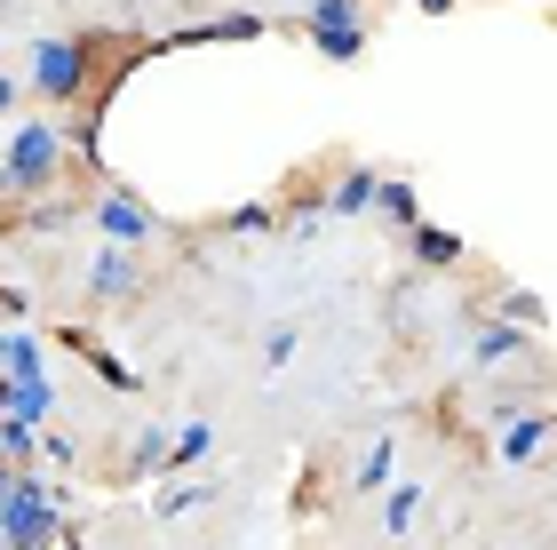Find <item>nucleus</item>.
I'll return each instance as SVG.
<instances>
[{"mask_svg":"<svg viewBox=\"0 0 557 550\" xmlns=\"http://www.w3.org/2000/svg\"><path fill=\"white\" fill-rule=\"evenodd\" d=\"M72 129H57V112H40V120H16L9 136H0V199H48L64 176H72Z\"/></svg>","mask_w":557,"mask_h":550,"instance_id":"nucleus-1","label":"nucleus"},{"mask_svg":"<svg viewBox=\"0 0 557 550\" xmlns=\"http://www.w3.org/2000/svg\"><path fill=\"white\" fill-rule=\"evenodd\" d=\"M72 527V494L57 487V470L16 463V479L0 487V550H57Z\"/></svg>","mask_w":557,"mask_h":550,"instance_id":"nucleus-2","label":"nucleus"},{"mask_svg":"<svg viewBox=\"0 0 557 550\" xmlns=\"http://www.w3.org/2000/svg\"><path fill=\"white\" fill-rule=\"evenodd\" d=\"M96 57H104V40L88 33H40L33 40V72H24V96H40V105H81L96 88Z\"/></svg>","mask_w":557,"mask_h":550,"instance_id":"nucleus-3","label":"nucleus"},{"mask_svg":"<svg viewBox=\"0 0 557 550\" xmlns=\"http://www.w3.org/2000/svg\"><path fill=\"white\" fill-rule=\"evenodd\" d=\"M302 33H311V48H319L326 64H359L367 9H359V0H302Z\"/></svg>","mask_w":557,"mask_h":550,"instance_id":"nucleus-4","label":"nucleus"},{"mask_svg":"<svg viewBox=\"0 0 557 550\" xmlns=\"http://www.w3.org/2000/svg\"><path fill=\"white\" fill-rule=\"evenodd\" d=\"M88 223L104 232V247H128V256H136L144 240H160V216H151L136 192H96L88 199Z\"/></svg>","mask_w":557,"mask_h":550,"instance_id":"nucleus-5","label":"nucleus"},{"mask_svg":"<svg viewBox=\"0 0 557 550\" xmlns=\"http://www.w3.org/2000/svg\"><path fill=\"white\" fill-rule=\"evenodd\" d=\"M136 288H144V264L128 256V247H96L88 256V295L96 304H128Z\"/></svg>","mask_w":557,"mask_h":550,"instance_id":"nucleus-6","label":"nucleus"},{"mask_svg":"<svg viewBox=\"0 0 557 550\" xmlns=\"http://www.w3.org/2000/svg\"><path fill=\"white\" fill-rule=\"evenodd\" d=\"M542 447H549L542 407H525V415H510V423H494V455L510 463V470H534V463H542Z\"/></svg>","mask_w":557,"mask_h":550,"instance_id":"nucleus-7","label":"nucleus"},{"mask_svg":"<svg viewBox=\"0 0 557 550\" xmlns=\"http://www.w3.org/2000/svg\"><path fill=\"white\" fill-rule=\"evenodd\" d=\"M534 352V328H518V319H486V328L470 335V367H510Z\"/></svg>","mask_w":557,"mask_h":550,"instance_id":"nucleus-8","label":"nucleus"},{"mask_svg":"<svg viewBox=\"0 0 557 550\" xmlns=\"http://www.w3.org/2000/svg\"><path fill=\"white\" fill-rule=\"evenodd\" d=\"M271 24L256 16V9H232V16H208V24H184L175 33V48H223V40H263Z\"/></svg>","mask_w":557,"mask_h":550,"instance_id":"nucleus-9","label":"nucleus"},{"mask_svg":"<svg viewBox=\"0 0 557 550\" xmlns=\"http://www.w3.org/2000/svg\"><path fill=\"white\" fill-rule=\"evenodd\" d=\"M343 487H350V494H383V487H398V439H367Z\"/></svg>","mask_w":557,"mask_h":550,"instance_id":"nucleus-10","label":"nucleus"},{"mask_svg":"<svg viewBox=\"0 0 557 550\" xmlns=\"http://www.w3.org/2000/svg\"><path fill=\"white\" fill-rule=\"evenodd\" d=\"M374 184H383L374 168H343L335 184H319V192H326V216H367V208H374Z\"/></svg>","mask_w":557,"mask_h":550,"instance_id":"nucleus-11","label":"nucleus"},{"mask_svg":"<svg viewBox=\"0 0 557 550\" xmlns=\"http://www.w3.org/2000/svg\"><path fill=\"white\" fill-rule=\"evenodd\" d=\"M64 343H72V352H81V359H88L96 375H104V383H112V391H144V375H136L128 359H112V352H104V343H96L88 328H64Z\"/></svg>","mask_w":557,"mask_h":550,"instance_id":"nucleus-12","label":"nucleus"},{"mask_svg":"<svg viewBox=\"0 0 557 550\" xmlns=\"http://www.w3.org/2000/svg\"><path fill=\"white\" fill-rule=\"evenodd\" d=\"M367 216H383V223H398V232H414V223H422V192L407 184V176H383V184H374V208Z\"/></svg>","mask_w":557,"mask_h":550,"instance_id":"nucleus-13","label":"nucleus"},{"mask_svg":"<svg viewBox=\"0 0 557 550\" xmlns=\"http://www.w3.org/2000/svg\"><path fill=\"white\" fill-rule=\"evenodd\" d=\"M9 415L16 423H57V375H16V399H9Z\"/></svg>","mask_w":557,"mask_h":550,"instance_id":"nucleus-14","label":"nucleus"},{"mask_svg":"<svg viewBox=\"0 0 557 550\" xmlns=\"http://www.w3.org/2000/svg\"><path fill=\"white\" fill-rule=\"evenodd\" d=\"M215 455V423H184V431H168V470H175V479H184V470H199V463H208Z\"/></svg>","mask_w":557,"mask_h":550,"instance_id":"nucleus-15","label":"nucleus"},{"mask_svg":"<svg viewBox=\"0 0 557 550\" xmlns=\"http://www.w3.org/2000/svg\"><path fill=\"white\" fill-rule=\"evenodd\" d=\"M0 375H48V343L33 328H0Z\"/></svg>","mask_w":557,"mask_h":550,"instance_id":"nucleus-16","label":"nucleus"},{"mask_svg":"<svg viewBox=\"0 0 557 550\" xmlns=\"http://www.w3.org/2000/svg\"><path fill=\"white\" fill-rule=\"evenodd\" d=\"M199 503H208V487H199V479H175V470H160V487H151V518H191Z\"/></svg>","mask_w":557,"mask_h":550,"instance_id":"nucleus-17","label":"nucleus"},{"mask_svg":"<svg viewBox=\"0 0 557 550\" xmlns=\"http://www.w3.org/2000/svg\"><path fill=\"white\" fill-rule=\"evenodd\" d=\"M407 247H414V264H422V271H454V264H462V240L438 232V223H414Z\"/></svg>","mask_w":557,"mask_h":550,"instance_id":"nucleus-18","label":"nucleus"},{"mask_svg":"<svg viewBox=\"0 0 557 550\" xmlns=\"http://www.w3.org/2000/svg\"><path fill=\"white\" fill-rule=\"evenodd\" d=\"M33 455H40V470H72V463H81V439H72V423H64V415L33 431Z\"/></svg>","mask_w":557,"mask_h":550,"instance_id":"nucleus-19","label":"nucleus"},{"mask_svg":"<svg viewBox=\"0 0 557 550\" xmlns=\"http://www.w3.org/2000/svg\"><path fill=\"white\" fill-rule=\"evenodd\" d=\"M168 470V431H136L128 439V463H120V479H160Z\"/></svg>","mask_w":557,"mask_h":550,"instance_id":"nucleus-20","label":"nucleus"},{"mask_svg":"<svg viewBox=\"0 0 557 550\" xmlns=\"http://www.w3.org/2000/svg\"><path fill=\"white\" fill-rule=\"evenodd\" d=\"M223 232L232 240H263V232H278V208L271 199H239V208H223Z\"/></svg>","mask_w":557,"mask_h":550,"instance_id":"nucleus-21","label":"nucleus"},{"mask_svg":"<svg viewBox=\"0 0 557 550\" xmlns=\"http://www.w3.org/2000/svg\"><path fill=\"white\" fill-rule=\"evenodd\" d=\"M422 518V487H383V535H407Z\"/></svg>","mask_w":557,"mask_h":550,"instance_id":"nucleus-22","label":"nucleus"},{"mask_svg":"<svg viewBox=\"0 0 557 550\" xmlns=\"http://www.w3.org/2000/svg\"><path fill=\"white\" fill-rule=\"evenodd\" d=\"M278 223H287V232H295V240H311V232H319V223H326V192L311 184V192H302V199H295V208H287V216H278Z\"/></svg>","mask_w":557,"mask_h":550,"instance_id":"nucleus-23","label":"nucleus"},{"mask_svg":"<svg viewBox=\"0 0 557 550\" xmlns=\"http://www.w3.org/2000/svg\"><path fill=\"white\" fill-rule=\"evenodd\" d=\"M295 352H302V328H271V335H263V359H271V367H287Z\"/></svg>","mask_w":557,"mask_h":550,"instance_id":"nucleus-24","label":"nucleus"},{"mask_svg":"<svg viewBox=\"0 0 557 550\" xmlns=\"http://www.w3.org/2000/svg\"><path fill=\"white\" fill-rule=\"evenodd\" d=\"M16 96H24V88L9 81V72H0V136H9V112H16Z\"/></svg>","mask_w":557,"mask_h":550,"instance_id":"nucleus-25","label":"nucleus"},{"mask_svg":"<svg viewBox=\"0 0 557 550\" xmlns=\"http://www.w3.org/2000/svg\"><path fill=\"white\" fill-rule=\"evenodd\" d=\"M33 304H24V288H0V319H24Z\"/></svg>","mask_w":557,"mask_h":550,"instance_id":"nucleus-26","label":"nucleus"},{"mask_svg":"<svg viewBox=\"0 0 557 550\" xmlns=\"http://www.w3.org/2000/svg\"><path fill=\"white\" fill-rule=\"evenodd\" d=\"M414 9H422V16H446V9H454V0H414Z\"/></svg>","mask_w":557,"mask_h":550,"instance_id":"nucleus-27","label":"nucleus"}]
</instances>
